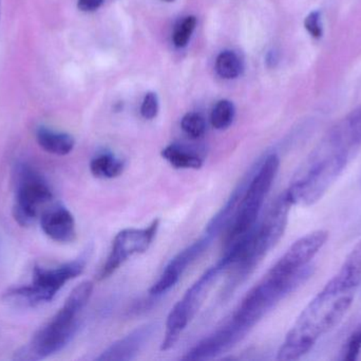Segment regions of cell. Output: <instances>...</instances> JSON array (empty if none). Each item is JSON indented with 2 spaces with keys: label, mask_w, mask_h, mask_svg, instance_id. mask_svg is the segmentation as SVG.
<instances>
[{
  "label": "cell",
  "mask_w": 361,
  "mask_h": 361,
  "mask_svg": "<svg viewBox=\"0 0 361 361\" xmlns=\"http://www.w3.org/2000/svg\"><path fill=\"white\" fill-rule=\"evenodd\" d=\"M279 167V157L278 155L271 154L265 157L262 163L258 165V170L252 174L240 199L235 220L227 235V246L243 237L256 226L259 214L273 186Z\"/></svg>",
  "instance_id": "6"
},
{
  "label": "cell",
  "mask_w": 361,
  "mask_h": 361,
  "mask_svg": "<svg viewBox=\"0 0 361 361\" xmlns=\"http://www.w3.org/2000/svg\"><path fill=\"white\" fill-rule=\"evenodd\" d=\"M361 351V324L355 329L345 341L341 352V360L355 361L360 357Z\"/></svg>",
  "instance_id": "21"
},
{
  "label": "cell",
  "mask_w": 361,
  "mask_h": 361,
  "mask_svg": "<svg viewBox=\"0 0 361 361\" xmlns=\"http://www.w3.org/2000/svg\"><path fill=\"white\" fill-rule=\"evenodd\" d=\"M156 329V324H146L141 328H137L130 334L112 343L97 358V360L129 361L135 360L148 341L152 338Z\"/></svg>",
  "instance_id": "12"
},
{
  "label": "cell",
  "mask_w": 361,
  "mask_h": 361,
  "mask_svg": "<svg viewBox=\"0 0 361 361\" xmlns=\"http://www.w3.org/2000/svg\"><path fill=\"white\" fill-rule=\"evenodd\" d=\"M328 239L329 232L326 230L313 231L305 235L286 250L269 271L279 275H292L307 268L316 254L326 245Z\"/></svg>",
  "instance_id": "10"
},
{
  "label": "cell",
  "mask_w": 361,
  "mask_h": 361,
  "mask_svg": "<svg viewBox=\"0 0 361 361\" xmlns=\"http://www.w3.org/2000/svg\"><path fill=\"white\" fill-rule=\"evenodd\" d=\"M104 0H78V8L82 12H93L103 4Z\"/></svg>",
  "instance_id": "25"
},
{
  "label": "cell",
  "mask_w": 361,
  "mask_h": 361,
  "mask_svg": "<svg viewBox=\"0 0 361 361\" xmlns=\"http://www.w3.org/2000/svg\"><path fill=\"white\" fill-rule=\"evenodd\" d=\"M165 1L171 2V1H175V0H165Z\"/></svg>",
  "instance_id": "26"
},
{
  "label": "cell",
  "mask_w": 361,
  "mask_h": 361,
  "mask_svg": "<svg viewBox=\"0 0 361 361\" xmlns=\"http://www.w3.org/2000/svg\"><path fill=\"white\" fill-rule=\"evenodd\" d=\"M15 177L13 215L20 226H30L37 220L42 208L52 201V190L46 179L30 165H18Z\"/></svg>",
  "instance_id": "8"
},
{
  "label": "cell",
  "mask_w": 361,
  "mask_h": 361,
  "mask_svg": "<svg viewBox=\"0 0 361 361\" xmlns=\"http://www.w3.org/2000/svg\"><path fill=\"white\" fill-rule=\"evenodd\" d=\"M125 165L120 158L111 153H102L90 162V172L99 179H112L118 177L124 172Z\"/></svg>",
  "instance_id": "16"
},
{
  "label": "cell",
  "mask_w": 361,
  "mask_h": 361,
  "mask_svg": "<svg viewBox=\"0 0 361 361\" xmlns=\"http://www.w3.org/2000/svg\"><path fill=\"white\" fill-rule=\"evenodd\" d=\"M212 239V237L205 235V237L180 251L165 267L158 281L152 286L150 294L160 296L171 290L179 282L186 269L208 249Z\"/></svg>",
  "instance_id": "11"
},
{
  "label": "cell",
  "mask_w": 361,
  "mask_h": 361,
  "mask_svg": "<svg viewBox=\"0 0 361 361\" xmlns=\"http://www.w3.org/2000/svg\"><path fill=\"white\" fill-rule=\"evenodd\" d=\"M40 226L44 235L56 243L70 244L75 241V220L65 207L57 206L44 210L40 215Z\"/></svg>",
  "instance_id": "13"
},
{
  "label": "cell",
  "mask_w": 361,
  "mask_h": 361,
  "mask_svg": "<svg viewBox=\"0 0 361 361\" xmlns=\"http://www.w3.org/2000/svg\"><path fill=\"white\" fill-rule=\"evenodd\" d=\"M235 118V107L231 102L222 100L218 102L212 110V126L216 129H226L231 126Z\"/></svg>",
  "instance_id": "19"
},
{
  "label": "cell",
  "mask_w": 361,
  "mask_h": 361,
  "mask_svg": "<svg viewBox=\"0 0 361 361\" xmlns=\"http://www.w3.org/2000/svg\"><path fill=\"white\" fill-rule=\"evenodd\" d=\"M159 101L156 93H148L144 97L143 104H142L141 114L144 118L147 120L156 118L158 114Z\"/></svg>",
  "instance_id": "24"
},
{
  "label": "cell",
  "mask_w": 361,
  "mask_h": 361,
  "mask_svg": "<svg viewBox=\"0 0 361 361\" xmlns=\"http://www.w3.org/2000/svg\"><path fill=\"white\" fill-rule=\"evenodd\" d=\"M305 27L309 32L312 37L319 40L324 34V27H322V12L320 11H313L307 15L305 20Z\"/></svg>",
  "instance_id": "23"
},
{
  "label": "cell",
  "mask_w": 361,
  "mask_h": 361,
  "mask_svg": "<svg viewBox=\"0 0 361 361\" xmlns=\"http://www.w3.org/2000/svg\"><path fill=\"white\" fill-rule=\"evenodd\" d=\"M38 146L49 154L66 156L73 150L75 140L69 134L55 131L48 127L40 126L36 131Z\"/></svg>",
  "instance_id": "14"
},
{
  "label": "cell",
  "mask_w": 361,
  "mask_h": 361,
  "mask_svg": "<svg viewBox=\"0 0 361 361\" xmlns=\"http://www.w3.org/2000/svg\"><path fill=\"white\" fill-rule=\"evenodd\" d=\"M293 203L286 191L276 199L271 209L258 226L227 246L228 250L223 262L233 267V276L225 288V295H231L262 262L263 259L279 243L288 226Z\"/></svg>",
  "instance_id": "3"
},
{
  "label": "cell",
  "mask_w": 361,
  "mask_h": 361,
  "mask_svg": "<svg viewBox=\"0 0 361 361\" xmlns=\"http://www.w3.org/2000/svg\"><path fill=\"white\" fill-rule=\"evenodd\" d=\"M226 269L222 260L205 271L185 292L182 299L173 307L166 321L165 337L161 345V351H169L179 341L183 331L201 309L208 292L218 280L219 275Z\"/></svg>",
  "instance_id": "7"
},
{
  "label": "cell",
  "mask_w": 361,
  "mask_h": 361,
  "mask_svg": "<svg viewBox=\"0 0 361 361\" xmlns=\"http://www.w3.org/2000/svg\"><path fill=\"white\" fill-rule=\"evenodd\" d=\"M336 277L351 288H358L361 283V241L356 244L345 258Z\"/></svg>",
  "instance_id": "17"
},
{
  "label": "cell",
  "mask_w": 361,
  "mask_h": 361,
  "mask_svg": "<svg viewBox=\"0 0 361 361\" xmlns=\"http://www.w3.org/2000/svg\"><path fill=\"white\" fill-rule=\"evenodd\" d=\"M356 288L336 276L301 312L278 351V360H298L309 353L320 338L336 328L353 304Z\"/></svg>",
  "instance_id": "2"
},
{
  "label": "cell",
  "mask_w": 361,
  "mask_h": 361,
  "mask_svg": "<svg viewBox=\"0 0 361 361\" xmlns=\"http://www.w3.org/2000/svg\"><path fill=\"white\" fill-rule=\"evenodd\" d=\"M85 266V259H78L54 268L35 267L31 283L11 288L4 295V301L23 309L50 302L67 282L82 275Z\"/></svg>",
  "instance_id": "5"
},
{
  "label": "cell",
  "mask_w": 361,
  "mask_h": 361,
  "mask_svg": "<svg viewBox=\"0 0 361 361\" xmlns=\"http://www.w3.org/2000/svg\"><path fill=\"white\" fill-rule=\"evenodd\" d=\"M160 228V220H154L150 226L143 229H125L114 237L111 250L105 264L99 271L97 279H108L129 258L144 254L149 249Z\"/></svg>",
  "instance_id": "9"
},
{
  "label": "cell",
  "mask_w": 361,
  "mask_h": 361,
  "mask_svg": "<svg viewBox=\"0 0 361 361\" xmlns=\"http://www.w3.org/2000/svg\"><path fill=\"white\" fill-rule=\"evenodd\" d=\"M162 157L175 169L199 170L204 160L200 155L179 144H171L162 150Z\"/></svg>",
  "instance_id": "15"
},
{
  "label": "cell",
  "mask_w": 361,
  "mask_h": 361,
  "mask_svg": "<svg viewBox=\"0 0 361 361\" xmlns=\"http://www.w3.org/2000/svg\"><path fill=\"white\" fill-rule=\"evenodd\" d=\"M197 25V18L195 16H188L176 28L175 33H173V42L176 46L182 48L185 47L195 30Z\"/></svg>",
  "instance_id": "22"
},
{
  "label": "cell",
  "mask_w": 361,
  "mask_h": 361,
  "mask_svg": "<svg viewBox=\"0 0 361 361\" xmlns=\"http://www.w3.org/2000/svg\"><path fill=\"white\" fill-rule=\"evenodd\" d=\"M216 70L223 78H235L241 73V61L235 53L224 51L216 57Z\"/></svg>",
  "instance_id": "18"
},
{
  "label": "cell",
  "mask_w": 361,
  "mask_h": 361,
  "mask_svg": "<svg viewBox=\"0 0 361 361\" xmlns=\"http://www.w3.org/2000/svg\"><path fill=\"white\" fill-rule=\"evenodd\" d=\"M93 292V283L82 282L76 286L63 307L54 317L42 326L31 341L15 352L13 360L17 361H37L59 353L72 341L78 328V317L88 304Z\"/></svg>",
  "instance_id": "4"
},
{
  "label": "cell",
  "mask_w": 361,
  "mask_h": 361,
  "mask_svg": "<svg viewBox=\"0 0 361 361\" xmlns=\"http://www.w3.org/2000/svg\"><path fill=\"white\" fill-rule=\"evenodd\" d=\"M361 148V104L335 124L295 174L286 191L294 205L322 199Z\"/></svg>",
  "instance_id": "1"
},
{
  "label": "cell",
  "mask_w": 361,
  "mask_h": 361,
  "mask_svg": "<svg viewBox=\"0 0 361 361\" xmlns=\"http://www.w3.org/2000/svg\"><path fill=\"white\" fill-rule=\"evenodd\" d=\"M180 126L191 139H199L205 134L206 123L203 117L197 112H188L183 117Z\"/></svg>",
  "instance_id": "20"
}]
</instances>
